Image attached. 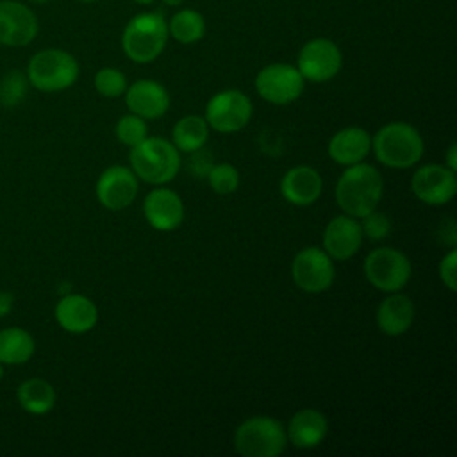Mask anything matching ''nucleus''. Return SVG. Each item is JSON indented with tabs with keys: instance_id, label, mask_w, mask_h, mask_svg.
Instances as JSON below:
<instances>
[{
	"instance_id": "nucleus-28",
	"label": "nucleus",
	"mask_w": 457,
	"mask_h": 457,
	"mask_svg": "<svg viewBox=\"0 0 457 457\" xmlns=\"http://www.w3.org/2000/svg\"><path fill=\"white\" fill-rule=\"evenodd\" d=\"M93 84H95L96 93H100V95L105 96V98L121 96V95L125 93V89H127V79H125V75H123L118 68H111V66L100 68V70L95 73Z\"/></svg>"
},
{
	"instance_id": "nucleus-10",
	"label": "nucleus",
	"mask_w": 457,
	"mask_h": 457,
	"mask_svg": "<svg viewBox=\"0 0 457 457\" xmlns=\"http://www.w3.org/2000/svg\"><path fill=\"white\" fill-rule=\"evenodd\" d=\"M343 66V54L339 46L327 37L309 39L298 52L296 68L303 80L327 82L334 79Z\"/></svg>"
},
{
	"instance_id": "nucleus-3",
	"label": "nucleus",
	"mask_w": 457,
	"mask_h": 457,
	"mask_svg": "<svg viewBox=\"0 0 457 457\" xmlns=\"http://www.w3.org/2000/svg\"><path fill=\"white\" fill-rule=\"evenodd\" d=\"M375 157L389 168H411L423 155V139L409 123L393 121L377 130L371 139Z\"/></svg>"
},
{
	"instance_id": "nucleus-9",
	"label": "nucleus",
	"mask_w": 457,
	"mask_h": 457,
	"mask_svg": "<svg viewBox=\"0 0 457 457\" xmlns=\"http://www.w3.org/2000/svg\"><path fill=\"white\" fill-rule=\"evenodd\" d=\"M303 82L305 80L296 66L273 62L257 73L255 89L262 100L275 105H286L300 98Z\"/></svg>"
},
{
	"instance_id": "nucleus-12",
	"label": "nucleus",
	"mask_w": 457,
	"mask_h": 457,
	"mask_svg": "<svg viewBox=\"0 0 457 457\" xmlns=\"http://www.w3.org/2000/svg\"><path fill=\"white\" fill-rule=\"evenodd\" d=\"M39 32L36 12L20 0H0V45L27 46Z\"/></svg>"
},
{
	"instance_id": "nucleus-36",
	"label": "nucleus",
	"mask_w": 457,
	"mask_h": 457,
	"mask_svg": "<svg viewBox=\"0 0 457 457\" xmlns=\"http://www.w3.org/2000/svg\"><path fill=\"white\" fill-rule=\"evenodd\" d=\"M136 4H143V5H146V4H152V2H155V0H134Z\"/></svg>"
},
{
	"instance_id": "nucleus-39",
	"label": "nucleus",
	"mask_w": 457,
	"mask_h": 457,
	"mask_svg": "<svg viewBox=\"0 0 457 457\" xmlns=\"http://www.w3.org/2000/svg\"><path fill=\"white\" fill-rule=\"evenodd\" d=\"M79 2H86V4H89V2H96V0H79Z\"/></svg>"
},
{
	"instance_id": "nucleus-11",
	"label": "nucleus",
	"mask_w": 457,
	"mask_h": 457,
	"mask_svg": "<svg viewBox=\"0 0 457 457\" xmlns=\"http://www.w3.org/2000/svg\"><path fill=\"white\" fill-rule=\"evenodd\" d=\"M293 282L305 293H321L334 282L332 257L316 246L300 250L291 264Z\"/></svg>"
},
{
	"instance_id": "nucleus-5",
	"label": "nucleus",
	"mask_w": 457,
	"mask_h": 457,
	"mask_svg": "<svg viewBox=\"0 0 457 457\" xmlns=\"http://www.w3.org/2000/svg\"><path fill=\"white\" fill-rule=\"evenodd\" d=\"M130 166L136 177L148 184H166L179 173L180 155L164 137H145L130 150Z\"/></svg>"
},
{
	"instance_id": "nucleus-38",
	"label": "nucleus",
	"mask_w": 457,
	"mask_h": 457,
	"mask_svg": "<svg viewBox=\"0 0 457 457\" xmlns=\"http://www.w3.org/2000/svg\"><path fill=\"white\" fill-rule=\"evenodd\" d=\"M2 377H4V364L0 362V380H2Z\"/></svg>"
},
{
	"instance_id": "nucleus-21",
	"label": "nucleus",
	"mask_w": 457,
	"mask_h": 457,
	"mask_svg": "<svg viewBox=\"0 0 457 457\" xmlns=\"http://www.w3.org/2000/svg\"><path fill=\"white\" fill-rule=\"evenodd\" d=\"M328 432V421L323 412L316 409H302L289 420L286 436L287 441L302 450L316 448Z\"/></svg>"
},
{
	"instance_id": "nucleus-8",
	"label": "nucleus",
	"mask_w": 457,
	"mask_h": 457,
	"mask_svg": "<svg viewBox=\"0 0 457 457\" xmlns=\"http://www.w3.org/2000/svg\"><path fill=\"white\" fill-rule=\"evenodd\" d=\"M252 118V102L239 89H225L212 95L205 105V121L221 134L239 132Z\"/></svg>"
},
{
	"instance_id": "nucleus-22",
	"label": "nucleus",
	"mask_w": 457,
	"mask_h": 457,
	"mask_svg": "<svg viewBox=\"0 0 457 457\" xmlns=\"http://www.w3.org/2000/svg\"><path fill=\"white\" fill-rule=\"evenodd\" d=\"M414 321V303L400 291L389 293L377 309V325L387 336L405 334Z\"/></svg>"
},
{
	"instance_id": "nucleus-26",
	"label": "nucleus",
	"mask_w": 457,
	"mask_h": 457,
	"mask_svg": "<svg viewBox=\"0 0 457 457\" xmlns=\"http://www.w3.org/2000/svg\"><path fill=\"white\" fill-rule=\"evenodd\" d=\"M168 32L170 37L182 45L196 43L205 34V20L204 16L195 9H179L171 20L168 21Z\"/></svg>"
},
{
	"instance_id": "nucleus-20",
	"label": "nucleus",
	"mask_w": 457,
	"mask_h": 457,
	"mask_svg": "<svg viewBox=\"0 0 457 457\" xmlns=\"http://www.w3.org/2000/svg\"><path fill=\"white\" fill-rule=\"evenodd\" d=\"M371 150V136L362 127H346L328 141V155L341 166L362 162Z\"/></svg>"
},
{
	"instance_id": "nucleus-2",
	"label": "nucleus",
	"mask_w": 457,
	"mask_h": 457,
	"mask_svg": "<svg viewBox=\"0 0 457 457\" xmlns=\"http://www.w3.org/2000/svg\"><path fill=\"white\" fill-rule=\"evenodd\" d=\"M168 39V21L161 12H139L125 25L121 48L130 61L146 64L162 54Z\"/></svg>"
},
{
	"instance_id": "nucleus-35",
	"label": "nucleus",
	"mask_w": 457,
	"mask_h": 457,
	"mask_svg": "<svg viewBox=\"0 0 457 457\" xmlns=\"http://www.w3.org/2000/svg\"><path fill=\"white\" fill-rule=\"evenodd\" d=\"M166 7H182L184 0H161Z\"/></svg>"
},
{
	"instance_id": "nucleus-23",
	"label": "nucleus",
	"mask_w": 457,
	"mask_h": 457,
	"mask_svg": "<svg viewBox=\"0 0 457 457\" xmlns=\"http://www.w3.org/2000/svg\"><path fill=\"white\" fill-rule=\"evenodd\" d=\"M20 407L30 414H46L54 409L57 395L54 386L45 378H27L16 389Z\"/></svg>"
},
{
	"instance_id": "nucleus-13",
	"label": "nucleus",
	"mask_w": 457,
	"mask_h": 457,
	"mask_svg": "<svg viewBox=\"0 0 457 457\" xmlns=\"http://www.w3.org/2000/svg\"><path fill=\"white\" fill-rule=\"evenodd\" d=\"M411 189L418 200L428 205L448 204L457 193L455 171L443 164H425L411 179Z\"/></svg>"
},
{
	"instance_id": "nucleus-37",
	"label": "nucleus",
	"mask_w": 457,
	"mask_h": 457,
	"mask_svg": "<svg viewBox=\"0 0 457 457\" xmlns=\"http://www.w3.org/2000/svg\"><path fill=\"white\" fill-rule=\"evenodd\" d=\"M29 2H34V4H45V2H50V0H29Z\"/></svg>"
},
{
	"instance_id": "nucleus-7",
	"label": "nucleus",
	"mask_w": 457,
	"mask_h": 457,
	"mask_svg": "<svg viewBox=\"0 0 457 457\" xmlns=\"http://www.w3.org/2000/svg\"><path fill=\"white\" fill-rule=\"evenodd\" d=\"M411 271L409 257L391 246H378L364 259L366 280L384 293L400 291L409 282Z\"/></svg>"
},
{
	"instance_id": "nucleus-14",
	"label": "nucleus",
	"mask_w": 457,
	"mask_h": 457,
	"mask_svg": "<svg viewBox=\"0 0 457 457\" xmlns=\"http://www.w3.org/2000/svg\"><path fill=\"white\" fill-rule=\"evenodd\" d=\"M137 195L136 173L125 166L114 164L102 171L96 182L98 202L111 211H121L129 207Z\"/></svg>"
},
{
	"instance_id": "nucleus-17",
	"label": "nucleus",
	"mask_w": 457,
	"mask_h": 457,
	"mask_svg": "<svg viewBox=\"0 0 457 457\" xmlns=\"http://www.w3.org/2000/svg\"><path fill=\"white\" fill-rule=\"evenodd\" d=\"M125 104L132 114L143 120H154L166 114L170 107V95L166 87L155 80L141 79L125 89Z\"/></svg>"
},
{
	"instance_id": "nucleus-29",
	"label": "nucleus",
	"mask_w": 457,
	"mask_h": 457,
	"mask_svg": "<svg viewBox=\"0 0 457 457\" xmlns=\"http://www.w3.org/2000/svg\"><path fill=\"white\" fill-rule=\"evenodd\" d=\"M207 180L214 193L230 195L239 186V171L236 170V166H232L228 162L212 164L211 170L207 171Z\"/></svg>"
},
{
	"instance_id": "nucleus-1",
	"label": "nucleus",
	"mask_w": 457,
	"mask_h": 457,
	"mask_svg": "<svg viewBox=\"0 0 457 457\" xmlns=\"http://www.w3.org/2000/svg\"><path fill=\"white\" fill-rule=\"evenodd\" d=\"M384 193V179L380 171L366 162L346 166L336 184V202L339 209L353 218L377 209Z\"/></svg>"
},
{
	"instance_id": "nucleus-30",
	"label": "nucleus",
	"mask_w": 457,
	"mask_h": 457,
	"mask_svg": "<svg viewBox=\"0 0 457 457\" xmlns=\"http://www.w3.org/2000/svg\"><path fill=\"white\" fill-rule=\"evenodd\" d=\"M116 137L127 145V146H136L137 143H141L146 137V121L137 116V114H125L118 120L116 123Z\"/></svg>"
},
{
	"instance_id": "nucleus-15",
	"label": "nucleus",
	"mask_w": 457,
	"mask_h": 457,
	"mask_svg": "<svg viewBox=\"0 0 457 457\" xmlns=\"http://www.w3.org/2000/svg\"><path fill=\"white\" fill-rule=\"evenodd\" d=\"M362 230L357 218L339 214L332 218L323 230V250L337 261L353 257L362 245Z\"/></svg>"
},
{
	"instance_id": "nucleus-31",
	"label": "nucleus",
	"mask_w": 457,
	"mask_h": 457,
	"mask_svg": "<svg viewBox=\"0 0 457 457\" xmlns=\"http://www.w3.org/2000/svg\"><path fill=\"white\" fill-rule=\"evenodd\" d=\"M361 220H362L361 221L362 236H366L370 239L378 241V239L387 237L391 232V220L384 212H378L377 209L364 214Z\"/></svg>"
},
{
	"instance_id": "nucleus-18",
	"label": "nucleus",
	"mask_w": 457,
	"mask_h": 457,
	"mask_svg": "<svg viewBox=\"0 0 457 457\" xmlns=\"http://www.w3.org/2000/svg\"><path fill=\"white\" fill-rule=\"evenodd\" d=\"M323 189V180L320 173L305 164L293 166L287 170L280 180V193L286 202L305 207L314 204Z\"/></svg>"
},
{
	"instance_id": "nucleus-19",
	"label": "nucleus",
	"mask_w": 457,
	"mask_h": 457,
	"mask_svg": "<svg viewBox=\"0 0 457 457\" xmlns=\"http://www.w3.org/2000/svg\"><path fill=\"white\" fill-rule=\"evenodd\" d=\"M55 320L57 323L71 334L89 332L98 321V309L84 295L70 293L64 295L55 305Z\"/></svg>"
},
{
	"instance_id": "nucleus-24",
	"label": "nucleus",
	"mask_w": 457,
	"mask_h": 457,
	"mask_svg": "<svg viewBox=\"0 0 457 457\" xmlns=\"http://www.w3.org/2000/svg\"><path fill=\"white\" fill-rule=\"evenodd\" d=\"M36 352L32 334L21 327H7L0 330V362L16 366L30 361Z\"/></svg>"
},
{
	"instance_id": "nucleus-27",
	"label": "nucleus",
	"mask_w": 457,
	"mask_h": 457,
	"mask_svg": "<svg viewBox=\"0 0 457 457\" xmlns=\"http://www.w3.org/2000/svg\"><path fill=\"white\" fill-rule=\"evenodd\" d=\"M27 73L21 70H11L0 79V105L12 109L20 105L29 91Z\"/></svg>"
},
{
	"instance_id": "nucleus-4",
	"label": "nucleus",
	"mask_w": 457,
	"mask_h": 457,
	"mask_svg": "<svg viewBox=\"0 0 457 457\" xmlns=\"http://www.w3.org/2000/svg\"><path fill=\"white\" fill-rule=\"evenodd\" d=\"M27 79L43 93H57L71 87L79 79L77 59L62 48H43L27 64Z\"/></svg>"
},
{
	"instance_id": "nucleus-34",
	"label": "nucleus",
	"mask_w": 457,
	"mask_h": 457,
	"mask_svg": "<svg viewBox=\"0 0 457 457\" xmlns=\"http://www.w3.org/2000/svg\"><path fill=\"white\" fill-rule=\"evenodd\" d=\"M455 154H457V146H455V143H452L450 145V148H448V154H446V164L445 166H448L450 170H457V161H455Z\"/></svg>"
},
{
	"instance_id": "nucleus-33",
	"label": "nucleus",
	"mask_w": 457,
	"mask_h": 457,
	"mask_svg": "<svg viewBox=\"0 0 457 457\" xmlns=\"http://www.w3.org/2000/svg\"><path fill=\"white\" fill-rule=\"evenodd\" d=\"M14 307V295L11 291H0V318L7 316Z\"/></svg>"
},
{
	"instance_id": "nucleus-16",
	"label": "nucleus",
	"mask_w": 457,
	"mask_h": 457,
	"mask_svg": "<svg viewBox=\"0 0 457 457\" xmlns=\"http://www.w3.org/2000/svg\"><path fill=\"white\" fill-rule=\"evenodd\" d=\"M143 214L154 228L170 232L184 221V204L175 191L168 187H155L143 202Z\"/></svg>"
},
{
	"instance_id": "nucleus-32",
	"label": "nucleus",
	"mask_w": 457,
	"mask_h": 457,
	"mask_svg": "<svg viewBox=\"0 0 457 457\" xmlns=\"http://www.w3.org/2000/svg\"><path fill=\"white\" fill-rule=\"evenodd\" d=\"M455 264H457V250L452 248L439 262V278L450 291H455Z\"/></svg>"
},
{
	"instance_id": "nucleus-25",
	"label": "nucleus",
	"mask_w": 457,
	"mask_h": 457,
	"mask_svg": "<svg viewBox=\"0 0 457 457\" xmlns=\"http://www.w3.org/2000/svg\"><path fill=\"white\" fill-rule=\"evenodd\" d=\"M171 137L177 150L191 154L198 148H204L209 137V125L205 118L196 114H187L175 123Z\"/></svg>"
},
{
	"instance_id": "nucleus-6",
	"label": "nucleus",
	"mask_w": 457,
	"mask_h": 457,
	"mask_svg": "<svg viewBox=\"0 0 457 457\" xmlns=\"http://www.w3.org/2000/svg\"><path fill=\"white\" fill-rule=\"evenodd\" d=\"M286 443L284 425L271 416L248 418L234 432V448L243 457H277Z\"/></svg>"
}]
</instances>
